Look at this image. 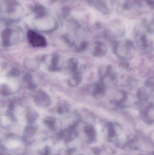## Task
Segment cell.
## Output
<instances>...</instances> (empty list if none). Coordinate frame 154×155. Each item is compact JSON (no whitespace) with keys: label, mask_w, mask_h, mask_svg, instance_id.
Returning <instances> with one entry per match:
<instances>
[{"label":"cell","mask_w":154,"mask_h":155,"mask_svg":"<svg viewBox=\"0 0 154 155\" xmlns=\"http://www.w3.org/2000/svg\"><path fill=\"white\" fill-rule=\"evenodd\" d=\"M25 67L28 70L31 71H35L39 69V64L37 61L35 60L29 59L26 61L24 63Z\"/></svg>","instance_id":"obj_18"},{"label":"cell","mask_w":154,"mask_h":155,"mask_svg":"<svg viewBox=\"0 0 154 155\" xmlns=\"http://www.w3.org/2000/svg\"><path fill=\"white\" fill-rule=\"evenodd\" d=\"M36 133V127L33 124H29L25 127L24 132V140L26 141L28 138H31Z\"/></svg>","instance_id":"obj_17"},{"label":"cell","mask_w":154,"mask_h":155,"mask_svg":"<svg viewBox=\"0 0 154 155\" xmlns=\"http://www.w3.org/2000/svg\"><path fill=\"white\" fill-rule=\"evenodd\" d=\"M81 77L80 73L72 74L71 76L68 79V84L71 87H75L80 84L81 82Z\"/></svg>","instance_id":"obj_14"},{"label":"cell","mask_w":154,"mask_h":155,"mask_svg":"<svg viewBox=\"0 0 154 155\" xmlns=\"http://www.w3.org/2000/svg\"><path fill=\"white\" fill-rule=\"evenodd\" d=\"M137 97L141 103L147 102L149 98V94L144 87H141L136 92Z\"/></svg>","instance_id":"obj_11"},{"label":"cell","mask_w":154,"mask_h":155,"mask_svg":"<svg viewBox=\"0 0 154 155\" xmlns=\"http://www.w3.org/2000/svg\"><path fill=\"white\" fill-rule=\"evenodd\" d=\"M92 150L95 155H99L100 154V152H101V151H100V149H99V147H93V148H92Z\"/></svg>","instance_id":"obj_27"},{"label":"cell","mask_w":154,"mask_h":155,"mask_svg":"<svg viewBox=\"0 0 154 155\" xmlns=\"http://www.w3.org/2000/svg\"><path fill=\"white\" fill-rule=\"evenodd\" d=\"M43 123L51 131H54L57 129V121L55 117H47L43 120Z\"/></svg>","instance_id":"obj_15"},{"label":"cell","mask_w":154,"mask_h":155,"mask_svg":"<svg viewBox=\"0 0 154 155\" xmlns=\"http://www.w3.org/2000/svg\"><path fill=\"white\" fill-rule=\"evenodd\" d=\"M87 48V44L82 43L79 46L76 47V49L77 51L82 52L84 51V50H86Z\"/></svg>","instance_id":"obj_25"},{"label":"cell","mask_w":154,"mask_h":155,"mask_svg":"<svg viewBox=\"0 0 154 155\" xmlns=\"http://www.w3.org/2000/svg\"><path fill=\"white\" fill-rule=\"evenodd\" d=\"M143 118L147 122H152L154 120V104L150 103L146 106L143 107L141 112Z\"/></svg>","instance_id":"obj_6"},{"label":"cell","mask_w":154,"mask_h":155,"mask_svg":"<svg viewBox=\"0 0 154 155\" xmlns=\"http://www.w3.org/2000/svg\"><path fill=\"white\" fill-rule=\"evenodd\" d=\"M120 65L122 68H125V69L129 67V64H128V63L127 61H125V60H123V61L120 63Z\"/></svg>","instance_id":"obj_26"},{"label":"cell","mask_w":154,"mask_h":155,"mask_svg":"<svg viewBox=\"0 0 154 155\" xmlns=\"http://www.w3.org/2000/svg\"><path fill=\"white\" fill-rule=\"evenodd\" d=\"M41 155H51V148L49 146H46L40 152Z\"/></svg>","instance_id":"obj_24"},{"label":"cell","mask_w":154,"mask_h":155,"mask_svg":"<svg viewBox=\"0 0 154 155\" xmlns=\"http://www.w3.org/2000/svg\"><path fill=\"white\" fill-rule=\"evenodd\" d=\"M77 123H75L69 128L61 131L58 134V139H63L66 143H69L74 140L78 135V132L76 127Z\"/></svg>","instance_id":"obj_4"},{"label":"cell","mask_w":154,"mask_h":155,"mask_svg":"<svg viewBox=\"0 0 154 155\" xmlns=\"http://www.w3.org/2000/svg\"><path fill=\"white\" fill-rule=\"evenodd\" d=\"M145 87L146 88L153 89L154 88V77L149 78L145 83Z\"/></svg>","instance_id":"obj_23"},{"label":"cell","mask_w":154,"mask_h":155,"mask_svg":"<svg viewBox=\"0 0 154 155\" xmlns=\"http://www.w3.org/2000/svg\"><path fill=\"white\" fill-rule=\"evenodd\" d=\"M38 114L34 110L29 111L26 114V119L27 123L30 124H33L38 118Z\"/></svg>","instance_id":"obj_19"},{"label":"cell","mask_w":154,"mask_h":155,"mask_svg":"<svg viewBox=\"0 0 154 155\" xmlns=\"http://www.w3.org/2000/svg\"><path fill=\"white\" fill-rule=\"evenodd\" d=\"M127 99V94L123 90H118L114 94V101L118 105H121L126 103Z\"/></svg>","instance_id":"obj_9"},{"label":"cell","mask_w":154,"mask_h":155,"mask_svg":"<svg viewBox=\"0 0 154 155\" xmlns=\"http://www.w3.org/2000/svg\"><path fill=\"white\" fill-rule=\"evenodd\" d=\"M35 104L42 107H49L52 104L51 98L45 91L39 90L37 91L34 97Z\"/></svg>","instance_id":"obj_5"},{"label":"cell","mask_w":154,"mask_h":155,"mask_svg":"<svg viewBox=\"0 0 154 155\" xmlns=\"http://www.w3.org/2000/svg\"><path fill=\"white\" fill-rule=\"evenodd\" d=\"M152 155H154V152L152 153Z\"/></svg>","instance_id":"obj_29"},{"label":"cell","mask_w":154,"mask_h":155,"mask_svg":"<svg viewBox=\"0 0 154 155\" xmlns=\"http://www.w3.org/2000/svg\"><path fill=\"white\" fill-rule=\"evenodd\" d=\"M108 131V135L110 137H113L115 136L116 134L115 129L114 125L112 123H108L107 124Z\"/></svg>","instance_id":"obj_20"},{"label":"cell","mask_w":154,"mask_h":155,"mask_svg":"<svg viewBox=\"0 0 154 155\" xmlns=\"http://www.w3.org/2000/svg\"><path fill=\"white\" fill-rule=\"evenodd\" d=\"M107 47L101 42L96 44L93 51V54L95 57L100 58L105 55L107 52Z\"/></svg>","instance_id":"obj_8"},{"label":"cell","mask_w":154,"mask_h":155,"mask_svg":"<svg viewBox=\"0 0 154 155\" xmlns=\"http://www.w3.org/2000/svg\"><path fill=\"white\" fill-rule=\"evenodd\" d=\"M134 47L131 43H118L114 47L115 55L123 60H129L132 58L134 54Z\"/></svg>","instance_id":"obj_1"},{"label":"cell","mask_w":154,"mask_h":155,"mask_svg":"<svg viewBox=\"0 0 154 155\" xmlns=\"http://www.w3.org/2000/svg\"><path fill=\"white\" fill-rule=\"evenodd\" d=\"M69 70L72 74L79 73V61L77 58H71L69 60L68 63Z\"/></svg>","instance_id":"obj_13"},{"label":"cell","mask_w":154,"mask_h":155,"mask_svg":"<svg viewBox=\"0 0 154 155\" xmlns=\"http://www.w3.org/2000/svg\"><path fill=\"white\" fill-rule=\"evenodd\" d=\"M85 132L88 137V142L92 143L95 141L96 138V129L94 126L91 125H87L85 127Z\"/></svg>","instance_id":"obj_12"},{"label":"cell","mask_w":154,"mask_h":155,"mask_svg":"<svg viewBox=\"0 0 154 155\" xmlns=\"http://www.w3.org/2000/svg\"><path fill=\"white\" fill-rule=\"evenodd\" d=\"M20 73V70L17 69H11L7 74V76L9 77H15L19 76Z\"/></svg>","instance_id":"obj_22"},{"label":"cell","mask_w":154,"mask_h":155,"mask_svg":"<svg viewBox=\"0 0 154 155\" xmlns=\"http://www.w3.org/2000/svg\"><path fill=\"white\" fill-rule=\"evenodd\" d=\"M106 87L101 82L96 83L92 86L91 94L96 97L99 98L104 95L106 92Z\"/></svg>","instance_id":"obj_7"},{"label":"cell","mask_w":154,"mask_h":155,"mask_svg":"<svg viewBox=\"0 0 154 155\" xmlns=\"http://www.w3.org/2000/svg\"><path fill=\"white\" fill-rule=\"evenodd\" d=\"M75 151H76V149L75 148H70L67 150V153L68 155H71L75 153Z\"/></svg>","instance_id":"obj_28"},{"label":"cell","mask_w":154,"mask_h":155,"mask_svg":"<svg viewBox=\"0 0 154 155\" xmlns=\"http://www.w3.org/2000/svg\"><path fill=\"white\" fill-rule=\"evenodd\" d=\"M69 108V104L67 101H60L57 106V113L60 115L68 113Z\"/></svg>","instance_id":"obj_16"},{"label":"cell","mask_w":154,"mask_h":155,"mask_svg":"<svg viewBox=\"0 0 154 155\" xmlns=\"http://www.w3.org/2000/svg\"><path fill=\"white\" fill-rule=\"evenodd\" d=\"M27 38L31 45L33 47H45L47 45V41L45 37L32 30L28 31Z\"/></svg>","instance_id":"obj_2"},{"label":"cell","mask_w":154,"mask_h":155,"mask_svg":"<svg viewBox=\"0 0 154 155\" xmlns=\"http://www.w3.org/2000/svg\"><path fill=\"white\" fill-rule=\"evenodd\" d=\"M48 57L49 60H48L46 56H44L43 57L42 61L44 62H47L49 70L52 71H61L62 64L60 56L57 54H54L50 56H48Z\"/></svg>","instance_id":"obj_3"},{"label":"cell","mask_w":154,"mask_h":155,"mask_svg":"<svg viewBox=\"0 0 154 155\" xmlns=\"http://www.w3.org/2000/svg\"><path fill=\"white\" fill-rule=\"evenodd\" d=\"M23 81L24 85L28 89L33 90L37 87V84L34 81L32 75L30 74H26L24 75Z\"/></svg>","instance_id":"obj_10"},{"label":"cell","mask_w":154,"mask_h":155,"mask_svg":"<svg viewBox=\"0 0 154 155\" xmlns=\"http://www.w3.org/2000/svg\"><path fill=\"white\" fill-rule=\"evenodd\" d=\"M1 94L4 96L9 95L11 93L10 87L5 84L1 86Z\"/></svg>","instance_id":"obj_21"}]
</instances>
